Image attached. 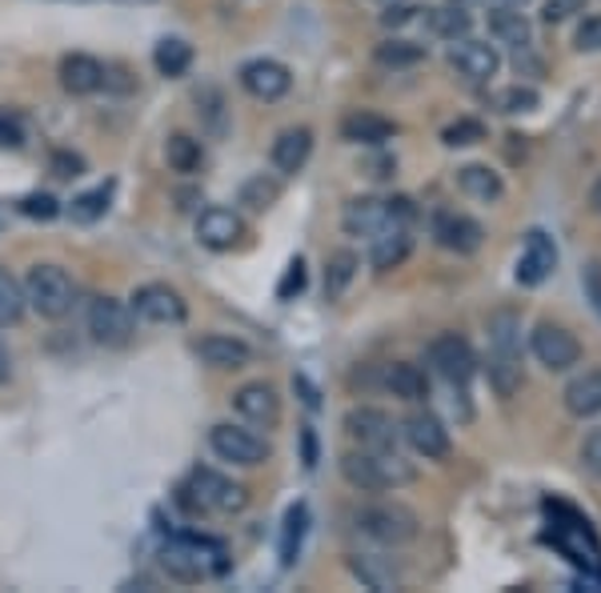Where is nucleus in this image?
I'll return each instance as SVG.
<instances>
[{
  "mask_svg": "<svg viewBox=\"0 0 601 593\" xmlns=\"http://www.w3.org/2000/svg\"><path fill=\"white\" fill-rule=\"evenodd\" d=\"M21 285H24V305H29L36 317H45V321L69 317L72 305H77V285H72V277L60 265H48V261L29 269Z\"/></svg>",
  "mask_w": 601,
  "mask_h": 593,
  "instance_id": "nucleus-4",
  "label": "nucleus"
},
{
  "mask_svg": "<svg viewBox=\"0 0 601 593\" xmlns=\"http://www.w3.org/2000/svg\"><path fill=\"white\" fill-rule=\"evenodd\" d=\"M233 409H237V418L257 425V430H273L281 421V397L269 381L241 385V389L233 394Z\"/></svg>",
  "mask_w": 601,
  "mask_h": 593,
  "instance_id": "nucleus-17",
  "label": "nucleus"
},
{
  "mask_svg": "<svg viewBox=\"0 0 601 593\" xmlns=\"http://www.w3.org/2000/svg\"><path fill=\"white\" fill-rule=\"evenodd\" d=\"M557 269V244L554 237L545 233V229H530L525 241H521V256H518V285L533 289V285H542L545 277H554Z\"/></svg>",
  "mask_w": 601,
  "mask_h": 593,
  "instance_id": "nucleus-15",
  "label": "nucleus"
},
{
  "mask_svg": "<svg viewBox=\"0 0 601 593\" xmlns=\"http://www.w3.org/2000/svg\"><path fill=\"white\" fill-rule=\"evenodd\" d=\"M353 525H358L361 537H370V541H377V546H409V541L421 534L417 513L397 505V501L365 505V510L353 513Z\"/></svg>",
  "mask_w": 601,
  "mask_h": 593,
  "instance_id": "nucleus-5",
  "label": "nucleus"
},
{
  "mask_svg": "<svg viewBox=\"0 0 601 593\" xmlns=\"http://www.w3.org/2000/svg\"><path fill=\"white\" fill-rule=\"evenodd\" d=\"M562 401H566V409L574 418H598L601 413V369L578 373V377L566 385Z\"/></svg>",
  "mask_w": 601,
  "mask_h": 593,
  "instance_id": "nucleus-27",
  "label": "nucleus"
},
{
  "mask_svg": "<svg viewBox=\"0 0 601 593\" xmlns=\"http://www.w3.org/2000/svg\"><path fill=\"white\" fill-rule=\"evenodd\" d=\"M128 309H133V317H140L145 326H181L189 317L185 297H181L173 285H165V281L137 285L133 297H128Z\"/></svg>",
  "mask_w": 601,
  "mask_h": 593,
  "instance_id": "nucleus-8",
  "label": "nucleus"
},
{
  "mask_svg": "<svg viewBox=\"0 0 601 593\" xmlns=\"http://www.w3.org/2000/svg\"><path fill=\"white\" fill-rule=\"evenodd\" d=\"M417 12H421V9H413V4H405V0H394V4H385L382 24H385V28H401V24L417 21Z\"/></svg>",
  "mask_w": 601,
  "mask_h": 593,
  "instance_id": "nucleus-50",
  "label": "nucleus"
},
{
  "mask_svg": "<svg viewBox=\"0 0 601 593\" xmlns=\"http://www.w3.org/2000/svg\"><path fill=\"white\" fill-rule=\"evenodd\" d=\"M457 189L469 201H481V205H494V201L506 197V181L489 164H462L457 169Z\"/></svg>",
  "mask_w": 601,
  "mask_h": 593,
  "instance_id": "nucleus-26",
  "label": "nucleus"
},
{
  "mask_svg": "<svg viewBox=\"0 0 601 593\" xmlns=\"http://www.w3.org/2000/svg\"><path fill=\"white\" fill-rule=\"evenodd\" d=\"M429 365H433L438 377H445L453 389H465L477 373L474 350H469V341L457 338V333H441V338L429 341Z\"/></svg>",
  "mask_w": 601,
  "mask_h": 593,
  "instance_id": "nucleus-9",
  "label": "nucleus"
},
{
  "mask_svg": "<svg viewBox=\"0 0 601 593\" xmlns=\"http://www.w3.org/2000/svg\"><path fill=\"white\" fill-rule=\"evenodd\" d=\"M590 209H593V213H601V176L593 181V189H590Z\"/></svg>",
  "mask_w": 601,
  "mask_h": 593,
  "instance_id": "nucleus-54",
  "label": "nucleus"
},
{
  "mask_svg": "<svg viewBox=\"0 0 601 593\" xmlns=\"http://www.w3.org/2000/svg\"><path fill=\"white\" fill-rule=\"evenodd\" d=\"M24 309H29L24 305V285L0 265V326H16L24 317Z\"/></svg>",
  "mask_w": 601,
  "mask_h": 593,
  "instance_id": "nucleus-40",
  "label": "nucleus"
},
{
  "mask_svg": "<svg viewBox=\"0 0 601 593\" xmlns=\"http://www.w3.org/2000/svg\"><path fill=\"white\" fill-rule=\"evenodd\" d=\"M429 12V33L441 36V41H462V36H469V28H474V16H469V9L465 4H445V9H426Z\"/></svg>",
  "mask_w": 601,
  "mask_h": 593,
  "instance_id": "nucleus-36",
  "label": "nucleus"
},
{
  "mask_svg": "<svg viewBox=\"0 0 601 593\" xmlns=\"http://www.w3.org/2000/svg\"><path fill=\"white\" fill-rule=\"evenodd\" d=\"M152 65H157L161 77H185V72L193 69V45L181 41V36H165V41H157V48H152Z\"/></svg>",
  "mask_w": 601,
  "mask_h": 593,
  "instance_id": "nucleus-35",
  "label": "nucleus"
},
{
  "mask_svg": "<svg viewBox=\"0 0 601 593\" xmlns=\"http://www.w3.org/2000/svg\"><path fill=\"white\" fill-rule=\"evenodd\" d=\"M48 169H53V176H60V181H72V176L84 173V157L81 152L57 149L53 152V161H48Z\"/></svg>",
  "mask_w": 601,
  "mask_h": 593,
  "instance_id": "nucleus-45",
  "label": "nucleus"
},
{
  "mask_svg": "<svg viewBox=\"0 0 601 593\" xmlns=\"http://www.w3.org/2000/svg\"><path fill=\"white\" fill-rule=\"evenodd\" d=\"M489 36L498 41V45H509V48H530V21H525V12L521 9H506V4H494L489 12Z\"/></svg>",
  "mask_w": 601,
  "mask_h": 593,
  "instance_id": "nucleus-28",
  "label": "nucleus"
},
{
  "mask_svg": "<svg viewBox=\"0 0 601 593\" xmlns=\"http://www.w3.org/2000/svg\"><path fill=\"white\" fill-rule=\"evenodd\" d=\"M313 157V128L305 125H293V128H281L273 149H269V161L277 169L281 176H297Z\"/></svg>",
  "mask_w": 601,
  "mask_h": 593,
  "instance_id": "nucleus-19",
  "label": "nucleus"
},
{
  "mask_svg": "<svg viewBox=\"0 0 601 593\" xmlns=\"http://www.w3.org/2000/svg\"><path fill=\"white\" fill-rule=\"evenodd\" d=\"M12 377V361H9V350H4V341H0V385H9Z\"/></svg>",
  "mask_w": 601,
  "mask_h": 593,
  "instance_id": "nucleus-53",
  "label": "nucleus"
},
{
  "mask_svg": "<svg viewBox=\"0 0 601 593\" xmlns=\"http://www.w3.org/2000/svg\"><path fill=\"white\" fill-rule=\"evenodd\" d=\"M341 425L358 442V449H397V437H401L397 421L377 406H353Z\"/></svg>",
  "mask_w": 601,
  "mask_h": 593,
  "instance_id": "nucleus-10",
  "label": "nucleus"
},
{
  "mask_svg": "<svg viewBox=\"0 0 601 593\" xmlns=\"http://www.w3.org/2000/svg\"><path fill=\"white\" fill-rule=\"evenodd\" d=\"M300 442H305V466H317V437H313V430L309 425H305V430H300Z\"/></svg>",
  "mask_w": 601,
  "mask_h": 593,
  "instance_id": "nucleus-51",
  "label": "nucleus"
},
{
  "mask_svg": "<svg viewBox=\"0 0 601 593\" xmlns=\"http://www.w3.org/2000/svg\"><path fill=\"white\" fill-rule=\"evenodd\" d=\"M489 4H506V9H525L530 0H489Z\"/></svg>",
  "mask_w": 601,
  "mask_h": 593,
  "instance_id": "nucleus-55",
  "label": "nucleus"
},
{
  "mask_svg": "<svg viewBox=\"0 0 601 593\" xmlns=\"http://www.w3.org/2000/svg\"><path fill=\"white\" fill-rule=\"evenodd\" d=\"M578 53H601V16H586L578 24V36H574Z\"/></svg>",
  "mask_w": 601,
  "mask_h": 593,
  "instance_id": "nucleus-46",
  "label": "nucleus"
},
{
  "mask_svg": "<svg viewBox=\"0 0 601 593\" xmlns=\"http://www.w3.org/2000/svg\"><path fill=\"white\" fill-rule=\"evenodd\" d=\"M433 237H438L441 249L450 253H477L481 241H486V229L465 217V213H453V209H438L433 213Z\"/></svg>",
  "mask_w": 601,
  "mask_h": 593,
  "instance_id": "nucleus-18",
  "label": "nucleus"
},
{
  "mask_svg": "<svg viewBox=\"0 0 601 593\" xmlns=\"http://www.w3.org/2000/svg\"><path fill=\"white\" fill-rule=\"evenodd\" d=\"M450 69L469 84H489L501 69V53L489 45V41L462 36V41H453L450 48Z\"/></svg>",
  "mask_w": 601,
  "mask_h": 593,
  "instance_id": "nucleus-12",
  "label": "nucleus"
},
{
  "mask_svg": "<svg viewBox=\"0 0 601 593\" xmlns=\"http://www.w3.org/2000/svg\"><path fill=\"white\" fill-rule=\"evenodd\" d=\"M137 333V317L128 309V301H116L109 293L89 301V338L101 345V350H125Z\"/></svg>",
  "mask_w": 601,
  "mask_h": 593,
  "instance_id": "nucleus-7",
  "label": "nucleus"
},
{
  "mask_svg": "<svg viewBox=\"0 0 601 593\" xmlns=\"http://www.w3.org/2000/svg\"><path fill=\"white\" fill-rule=\"evenodd\" d=\"M358 269H361V256L353 253V249L329 253V261H325V297H329V301H341L345 289L353 285V277H358Z\"/></svg>",
  "mask_w": 601,
  "mask_h": 593,
  "instance_id": "nucleus-31",
  "label": "nucleus"
},
{
  "mask_svg": "<svg viewBox=\"0 0 601 593\" xmlns=\"http://www.w3.org/2000/svg\"><path fill=\"white\" fill-rule=\"evenodd\" d=\"M489 385L498 397H513L521 389V357H489Z\"/></svg>",
  "mask_w": 601,
  "mask_h": 593,
  "instance_id": "nucleus-41",
  "label": "nucleus"
},
{
  "mask_svg": "<svg viewBox=\"0 0 601 593\" xmlns=\"http://www.w3.org/2000/svg\"><path fill=\"white\" fill-rule=\"evenodd\" d=\"M0 145H21V128L12 121H0Z\"/></svg>",
  "mask_w": 601,
  "mask_h": 593,
  "instance_id": "nucleus-52",
  "label": "nucleus"
},
{
  "mask_svg": "<svg viewBox=\"0 0 601 593\" xmlns=\"http://www.w3.org/2000/svg\"><path fill=\"white\" fill-rule=\"evenodd\" d=\"M104 69H109V65H101V60L89 57V53H69V57L60 60V84H65V93L72 96H93L104 89Z\"/></svg>",
  "mask_w": 601,
  "mask_h": 593,
  "instance_id": "nucleus-22",
  "label": "nucleus"
},
{
  "mask_svg": "<svg viewBox=\"0 0 601 593\" xmlns=\"http://www.w3.org/2000/svg\"><path fill=\"white\" fill-rule=\"evenodd\" d=\"M237 81H241V89L253 96V101L273 105V101H281V96L293 89V72L273 57H257V60H245Z\"/></svg>",
  "mask_w": 601,
  "mask_h": 593,
  "instance_id": "nucleus-13",
  "label": "nucleus"
},
{
  "mask_svg": "<svg viewBox=\"0 0 601 593\" xmlns=\"http://www.w3.org/2000/svg\"><path fill=\"white\" fill-rule=\"evenodd\" d=\"M426 57L429 48L417 45V41H405V36H389V41H382L377 53H373V60H377L382 69H413V65H421Z\"/></svg>",
  "mask_w": 601,
  "mask_h": 593,
  "instance_id": "nucleus-37",
  "label": "nucleus"
},
{
  "mask_svg": "<svg viewBox=\"0 0 601 593\" xmlns=\"http://www.w3.org/2000/svg\"><path fill=\"white\" fill-rule=\"evenodd\" d=\"M165 161H169L173 173L193 176L201 173V164H205V145H201L193 133H173V137L165 140Z\"/></svg>",
  "mask_w": 601,
  "mask_h": 593,
  "instance_id": "nucleus-30",
  "label": "nucleus"
},
{
  "mask_svg": "<svg viewBox=\"0 0 601 593\" xmlns=\"http://www.w3.org/2000/svg\"><path fill=\"white\" fill-rule=\"evenodd\" d=\"M441 140L450 145V149H465V145H477V140H486V125L477 117H457L453 125H445Z\"/></svg>",
  "mask_w": 601,
  "mask_h": 593,
  "instance_id": "nucleus-42",
  "label": "nucleus"
},
{
  "mask_svg": "<svg viewBox=\"0 0 601 593\" xmlns=\"http://www.w3.org/2000/svg\"><path fill=\"white\" fill-rule=\"evenodd\" d=\"M193 353L205 361L208 369H245V365L253 361L249 341L229 338V333H205V338L193 345Z\"/></svg>",
  "mask_w": 601,
  "mask_h": 593,
  "instance_id": "nucleus-20",
  "label": "nucleus"
},
{
  "mask_svg": "<svg viewBox=\"0 0 601 593\" xmlns=\"http://www.w3.org/2000/svg\"><path fill=\"white\" fill-rule=\"evenodd\" d=\"M341 137L349 145H365V149H382L385 140L397 137V125L385 121L382 113H370V109H353L345 121H341Z\"/></svg>",
  "mask_w": 601,
  "mask_h": 593,
  "instance_id": "nucleus-23",
  "label": "nucleus"
},
{
  "mask_svg": "<svg viewBox=\"0 0 601 593\" xmlns=\"http://www.w3.org/2000/svg\"><path fill=\"white\" fill-rule=\"evenodd\" d=\"M208 449H213L225 466H237V469H257L269 461L265 437L245 430V425H233V421H220V425L208 430Z\"/></svg>",
  "mask_w": 601,
  "mask_h": 593,
  "instance_id": "nucleus-6",
  "label": "nucleus"
},
{
  "mask_svg": "<svg viewBox=\"0 0 601 593\" xmlns=\"http://www.w3.org/2000/svg\"><path fill=\"white\" fill-rule=\"evenodd\" d=\"M341 229L349 237H377L382 229H394L389 205L382 197H353L341 213Z\"/></svg>",
  "mask_w": 601,
  "mask_h": 593,
  "instance_id": "nucleus-21",
  "label": "nucleus"
},
{
  "mask_svg": "<svg viewBox=\"0 0 601 593\" xmlns=\"http://www.w3.org/2000/svg\"><path fill=\"white\" fill-rule=\"evenodd\" d=\"M581 466L590 469L593 477H601V425L586 433V442H581Z\"/></svg>",
  "mask_w": 601,
  "mask_h": 593,
  "instance_id": "nucleus-48",
  "label": "nucleus"
},
{
  "mask_svg": "<svg viewBox=\"0 0 601 593\" xmlns=\"http://www.w3.org/2000/svg\"><path fill=\"white\" fill-rule=\"evenodd\" d=\"M382 381L397 401H409V406H421L429 397V377H426V369H417L413 361H394V365H385Z\"/></svg>",
  "mask_w": 601,
  "mask_h": 593,
  "instance_id": "nucleus-24",
  "label": "nucleus"
},
{
  "mask_svg": "<svg viewBox=\"0 0 601 593\" xmlns=\"http://www.w3.org/2000/svg\"><path fill=\"white\" fill-rule=\"evenodd\" d=\"M377 4H394V0H377Z\"/></svg>",
  "mask_w": 601,
  "mask_h": 593,
  "instance_id": "nucleus-56",
  "label": "nucleus"
},
{
  "mask_svg": "<svg viewBox=\"0 0 601 593\" xmlns=\"http://www.w3.org/2000/svg\"><path fill=\"white\" fill-rule=\"evenodd\" d=\"M281 193H285L281 176H273V173H253L241 185V193H237V205H241V209H249V213H265V209H273V205H277Z\"/></svg>",
  "mask_w": 601,
  "mask_h": 593,
  "instance_id": "nucleus-32",
  "label": "nucleus"
},
{
  "mask_svg": "<svg viewBox=\"0 0 601 593\" xmlns=\"http://www.w3.org/2000/svg\"><path fill=\"white\" fill-rule=\"evenodd\" d=\"M113 181H104V185H97V189H89V193H81V197L72 201L69 205V217L77 225H93V221H101L104 213H109V201H113Z\"/></svg>",
  "mask_w": 601,
  "mask_h": 593,
  "instance_id": "nucleus-39",
  "label": "nucleus"
},
{
  "mask_svg": "<svg viewBox=\"0 0 601 593\" xmlns=\"http://www.w3.org/2000/svg\"><path fill=\"white\" fill-rule=\"evenodd\" d=\"M300 289H305V261L293 256L290 265H285V277H281V285H277V301H293Z\"/></svg>",
  "mask_w": 601,
  "mask_h": 593,
  "instance_id": "nucleus-44",
  "label": "nucleus"
},
{
  "mask_svg": "<svg viewBox=\"0 0 601 593\" xmlns=\"http://www.w3.org/2000/svg\"><path fill=\"white\" fill-rule=\"evenodd\" d=\"M489 357H521V317L513 309H498L489 317Z\"/></svg>",
  "mask_w": 601,
  "mask_h": 593,
  "instance_id": "nucleus-29",
  "label": "nucleus"
},
{
  "mask_svg": "<svg viewBox=\"0 0 601 593\" xmlns=\"http://www.w3.org/2000/svg\"><path fill=\"white\" fill-rule=\"evenodd\" d=\"M245 237V217L237 209H225V205H208L197 217V241L213 253H229L237 249Z\"/></svg>",
  "mask_w": 601,
  "mask_h": 593,
  "instance_id": "nucleus-16",
  "label": "nucleus"
},
{
  "mask_svg": "<svg viewBox=\"0 0 601 593\" xmlns=\"http://www.w3.org/2000/svg\"><path fill=\"white\" fill-rule=\"evenodd\" d=\"M305 534H309V505L297 501V505L285 510V525H281V566H285V570L297 566V554H300Z\"/></svg>",
  "mask_w": 601,
  "mask_h": 593,
  "instance_id": "nucleus-33",
  "label": "nucleus"
},
{
  "mask_svg": "<svg viewBox=\"0 0 601 593\" xmlns=\"http://www.w3.org/2000/svg\"><path fill=\"white\" fill-rule=\"evenodd\" d=\"M401 437L405 445H409L417 457H426V461H441V457L450 454V430H445V421H441L438 413H429V409H417V413L405 418Z\"/></svg>",
  "mask_w": 601,
  "mask_h": 593,
  "instance_id": "nucleus-14",
  "label": "nucleus"
},
{
  "mask_svg": "<svg viewBox=\"0 0 601 593\" xmlns=\"http://www.w3.org/2000/svg\"><path fill=\"white\" fill-rule=\"evenodd\" d=\"M370 261L377 273L401 269L405 256L413 253V229H382L377 237H370Z\"/></svg>",
  "mask_w": 601,
  "mask_h": 593,
  "instance_id": "nucleus-25",
  "label": "nucleus"
},
{
  "mask_svg": "<svg viewBox=\"0 0 601 593\" xmlns=\"http://www.w3.org/2000/svg\"><path fill=\"white\" fill-rule=\"evenodd\" d=\"M530 350H533V357L542 361V365L549 373H566V369H574V365L581 361L578 338H574V333H569L566 326H554V321H542V326H533Z\"/></svg>",
  "mask_w": 601,
  "mask_h": 593,
  "instance_id": "nucleus-11",
  "label": "nucleus"
},
{
  "mask_svg": "<svg viewBox=\"0 0 601 593\" xmlns=\"http://www.w3.org/2000/svg\"><path fill=\"white\" fill-rule=\"evenodd\" d=\"M16 209H21L24 217H33V221H53V217H60V201L48 197V193H29V197H21Z\"/></svg>",
  "mask_w": 601,
  "mask_h": 593,
  "instance_id": "nucleus-43",
  "label": "nucleus"
},
{
  "mask_svg": "<svg viewBox=\"0 0 601 593\" xmlns=\"http://www.w3.org/2000/svg\"><path fill=\"white\" fill-rule=\"evenodd\" d=\"M581 285H586V301H590L601 317V261H590V265L581 269Z\"/></svg>",
  "mask_w": 601,
  "mask_h": 593,
  "instance_id": "nucleus-49",
  "label": "nucleus"
},
{
  "mask_svg": "<svg viewBox=\"0 0 601 593\" xmlns=\"http://www.w3.org/2000/svg\"><path fill=\"white\" fill-rule=\"evenodd\" d=\"M177 501L189 513H241L249 505V489L229 481V477L213 474V469H193L177 486Z\"/></svg>",
  "mask_w": 601,
  "mask_h": 593,
  "instance_id": "nucleus-3",
  "label": "nucleus"
},
{
  "mask_svg": "<svg viewBox=\"0 0 601 593\" xmlns=\"http://www.w3.org/2000/svg\"><path fill=\"white\" fill-rule=\"evenodd\" d=\"M586 9V0H545V9H542V21L545 24H562L569 21L574 12Z\"/></svg>",
  "mask_w": 601,
  "mask_h": 593,
  "instance_id": "nucleus-47",
  "label": "nucleus"
},
{
  "mask_svg": "<svg viewBox=\"0 0 601 593\" xmlns=\"http://www.w3.org/2000/svg\"><path fill=\"white\" fill-rule=\"evenodd\" d=\"M341 477L361 493H389V489L413 486L417 469L397 449H349L341 457Z\"/></svg>",
  "mask_w": 601,
  "mask_h": 593,
  "instance_id": "nucleus-1",
  "label": "nucleus"
},
{
  "mask_svg": "<svg viewBox=\"0 0 601 593\" xmlns=\"http://www.w3.org/2000/svg\"><path fill=\"white\" fill-rule=\"evenodd\" d=\"M229 561H225V549L213 537L201 534H177L161 546V570L181 585H197L205 578H217Z\"/></svg>",
  "mask_w": 601,
  "mask_h": 593,
  "instance_id": "nucleus-2",
  "label": "nucleus"
},
{
  "mask_svg": "<svg viewBox=\"0 0 601 593\" xmlns=\"http://www.w3.org/2000/svg\"><path fill=\"white\" fill-rule=\"evenodd\" d=\"M349 570L358 573L361 585H370V590L385 593V590H397V582H401V573H397V566L389 558H373V554H365V558H349Z\"/></svg>",
  "mask_w": 601,
  "mask_h": 593,
  "instance_id": "nucleus-34",
  "label": "nucleus"
},
{
  "mask_svg": "<svg viewBox=\"0 0 601 593\" xmlns=\"http://www.w3.org/2000/svg\"><path fill=\"white\" fill-rule=\"evenodd\" d=\"M542 105V96L533 84H506L498 93H489V109L501 113V117H518V113H533V109Z\"/></svg>",
  "mask_w": 601,
  "mask_h": 593,
  "instance_id": "nucleus-38",
  "label": "nucleus"
}]
</instances>
